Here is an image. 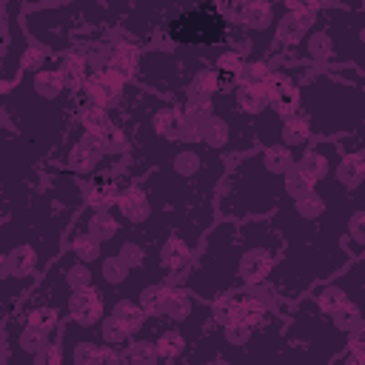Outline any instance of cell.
I'll use <instances>...</instances> for the list:
<instances>
[{
  "instance_id": "cell-1",
  "label": "cell",
  "mask_w": 365,
  "mask_h": 365,
  "mask_svg": "<svg viewBox=\"0 0 365 365\" xmlns=\"http://www.w3.org/2000/svg\"><path fill=\"white\" fill-rule=\"evenodd\" d=\"M165 34L180 48L225 46V40L231 37V20L217 3H197L171 14L165 20Z\"/></svg>"
},
{
  "instance_id": "cell-2",
  "label": "cell",
  "mask_w": 365,
  "mask_h": 365,
  "mask_svg": "<svg viewBox=\"0 0 365 365\" xmlns=\"http://www.w3.org/2000/svg\"><path fill=\"white\" fill-rule=\"evenodd\" d=\"M106 157H108L106 137L103 134H91V131L74 125V134H68L63 148L54 154V163H60L66 168V174H74V177L86 180L94 171H100Z\"/></svg>"
},
{
  "instance_id": "cell-3",
  "label": "cell",
  "mask_w": 365,
  "mask_h": 365,
  "mask_svg": "<svg viewBox=\"0 0 365 365\" xmlns=\"http://www.w3.org/2000/svg\"><path fill=\"white\" fill-rule=\"evenodd\" d=\"M322 17V6L317 11H288L285 3H279V17H277V29H274V48L277 54H291L319 23Z\"/></svg>"
},
{
  "instance_id": "cell-4",
  "label": "cell",
  "mask_w": 365,
  "mask_h": 365,
  "mask_svg": "<svg viewBox=\"0 0 365 365\" xmlns=\"http://www.w3.org/2000/svg\"><path fill=\"white\" fill-rule=\"evenodd\" d=\"M6 11H9V23H6V31H3V94H9L11 83L23 74V57L29 51V37L23 31V26L17 23V11H20V3H6Z\"/></svg>"
},
{
  "instance_id": "cell-5",
  "label": "cell",
  "mask_w": 365,
  "mask_h": 365,
  "mask_svg": "<svg viewBox=\"0 0 365 365\" xmlns=\"http://www.w3.org/2000/svg\"><path fill=\"white\" fill-rule=\"evenodd\" d=\"M128 86H131V83H125L123 77H117L111 68H103V71H94V74L88 77V83H86V88H83V97H86V103H91V106H100V108H106V111H114V108L123 106L125 94L131 91Z\"/></svg>"
},
{
  "instance_id": "cell-6",
  "label": "cell",
  "mask_w": 365,
  "mask_h": 365,
  "mask_svg": "<svg viewBox=\"0 0 365 365\" xmlns=\"http://www.w3.org/2000/svg\"><path fill=\"white\" fill-rule=\"evenodd\" d=\"M339 151H342V148H339V140H319V143H311V148L299 157L297 168L308 177V182L319 185V182H325L328 177H334V168H336V163L342 160Z\"/></svg>"
},
{
  "instance_id": "cell-7",
  "label": "cell",
  "mask_w": 365,
  "mask_h": 365,
  "mask_svg": "<svg viewBox=\"0 0 365 365\" xmlns=\"http://www.w3.org/2000/svg\"><path fill=\"white\" fill-rule=\"evenodd\" d=\"M111 211H114L123 222L134 225L131 231H137V228H145V225L151 222V217H154V202H151L148 188H145L143 182H131V185H125V188L120 191L117 205H114Z\"/></svg>"
},
{
  "instance_id": "cell-8",
  "label": "cell",
  "mask_w": 365,
  "mask_h": 365,
  "mask_svg": "<svg viewBox=\"0 0 365 365\" xmlns=\"http://www.w3.org/2000/svg\"><path fill=\"white\" fill-rule=\"evenodd\" d=\"M43 259L34 242H17L0 257V279H31L43 271Z\"/></svg>"
},
{
  "instance_id": "cell-9",
  "label": "cell",
  "mask_w": 365,
  "mask_h": 365,
  "mask_svg": "<svg viewBox=\"0 0 365 365\" xmlns=\"http://www.w3.org/2000/svg\"><path fill=\"white\" fill-rule=\"evenodd\" d=\"M106 314H108V297L97 285L83 288V291H71L68 305H66V317L71 322L86 325V328H97Z\"/></svg>"
},
{
  "instance_id": "cell-10",
  "label": "cell",
  "mask_w": 365,
  "mask_h": 365,
  "mask_svg": "<svg viewBox=\"0 0 365 365\" xmlns=\"http://www.w3.org/2000/svg\"><path fill=\"white\" fill-rule=\"evenodd\" d=\"M148 131L151 137H160L163 143H185V117L177 103L157 100V108L148 114Z\"/></svg>"
},
{
  "instance_id": "cell-11",
  "label": "cell",
  "mask_w": 365,
  "mask_h": 365,
  "mask_svg": "<svg viewBox=\"0 0 365 365\" xmlns=\"http://www.w3.org/2000/svg\"><path fill=\"white\" fill-rule=\"evenodd\" d=\"M80 185H83V194H86V205L111 211L117 205L120 191H123V177L117 171H94Z\"/></svg>"
},
{
  "instance_id": "cell-12",
  "label": "cell",
  "mask_w": 365,
  "mask_h": 365,
  "mask_svg": "<svg viewBox=\"0 0 365 365\" xmlns=\"http://www.w3.org/2000/svg\"><path fill=\"white\" fill-rule=\"evenodd\" d=\"M288 60H299L302 66H328L334 60V40H331L322 17H319L317 29L288 54Z\"/></svg>"
},
{
  "instance_id": "cell-13",
  "label": "cell",
  "mask_w": 365,
  "mask_h": 365,
  "mask_svg": "<svg viewBox=\"0 0 365 365\" xmlns=\"http://www.w3.org/2000/svg\"><path fill=\"white\" fill-rule=\"evenodd\" d=\"M191 254H194V248L180 234L171 231L160 242V268H163V277H168V279L182 277L191 268Z\"/></svg>"
},
{
  "instance_id": "cell-14",
  "label": "cell",
  "mask_w": 365,
  "mask_h": 365,
  "mask_svg": "<svg viewBox=\"0 0 365 365\" xmlns=\"http://www.w3.org/2000/svg\"><path fill=\"white\" fill-rule=\"evenodd\" d=\"M220 94V77L211 66H200L188 86L182 88V103H197V106H214V97Z\"/></svg>"
},
{
  "instance_id": "cell-15",
  "label": "cell",
  "mask_w": 365,
  "mask_h": 365,
  "mask_svg": "<svg viewBox=\"0 0 365 365\" xmlns=\"http://www.w3.org/2000/svg\"><path fill=\"white\" fill-rule=\"evenodd\" d=\"M140 66H143V51H140L137 43H131V40H120V43H114L108 68H111L117 77H123L125 83H137V77H140Z\"/></svg>"
},
{
  "instance_id": "cell-16",
  "label": "cell",
  "mask_w": 365,
  "mask_h": 365,
  "mask_svg": "<svg viewBox=\"0 0 365 365\" xmlns=\"http://www.w3.org/2000/svg\"><path fill=\"white\" fill-rule=\"evenodd\" d=\"M311 143H314V128H311V120H308L302 111H299V114H294V117H288V120L282 123L279 145L291 148V151L297 154V163H299V157L311 148Z\"/></svg>"
},
{
  "instance_id": "cell-17",
  "label": "cell",
  "mask_w": 365,
  "mask_h": 365,
  "mask_svg": "<svg viewBox=\"0 0 365 365\" xmlns=\"http://www.w3.org/2000/svg\"><path fill=\"white\" fill-rule=\"evenodd\" d=\"M57 71H60V77H63V83H66V91L74 97V94H83V88H86V83H88V77H91V71H88V63H86V57L80 54V51H66V54H60L57 57Z\"/></svg>"
},
{
  "instance_id": "cell-18",
  "label": "cell",
  "mask_w": 365,
  "mask_h": 365,
  "mask_svg": "<svg viewBox=\"0 0 365 365\" xmlns=\"http://www.w3.org/2000/svg\"><path fill=\"white\" fill-rule=\"evenodd\" d=\"M123 362L125 365H171L160 356L157 351V339H154V328L145 325V331L140 336L131 339V345L123 351Z\"/></svg>"
},
{
  "instance_id": "cell-19",
  "label": "cell",
  "mask_w": 365,
  "mask_h": 365,
  "mask_svg": "<svg viewBox=\"0 0 365 365\" xmlns=\"http://www.w3.org/2000/svg\"><path fill=\"white\" fill-rule=\"evenodd\" d=\"M108 314L131 334V336H140L148 325V314L140 308L137 299H128V297H117L114 302H108Z\"/></svg>"
},
{
  "instance_id": "cell-20",
  "label": "cell",
  "mask_w": 365,
  "mask_h": 365,
  "mask_svg": "<svg viewBox=\"0 0 365 365\" xmlns=\"http://www.w3.org/2000/svg\"><path fill=\"white\" fill-rule=\"evenodd\" d=\"M231 100L245 120H257L268 111V88L265 86H237L231 91Z\"/></svg>"
},
{
  "instance_id": "cell-21",
  "label": "cell",
  "mask_w": 365,
  "mask_h": 365,
  "mask_svg": "<svg viewBox=\"0 0 365 365\" xmlns=\"http://www.w3.org/2000/svg\"><path fill=\"white\" fill-rule=\"evenodd\" d=\"M97 279H100V285L106 288V291H111V288H125L128 285V279L134 277V271H131V265L120 257V254H106L100 262H97Z\"/></svg>"
},
{
  "instance_id": "cell-22",
  "label": "cell",
  "mask_w": 365,
  "mask_h": 365,
  "mask_svg": "<svg viewBox=\"0 0 365 365\" xmlns=\"http://www.w3.org/2000/svg\"><path fill=\"white\" fill-rule=\"evenodd\" d=\"M66 245H68V251L80 259V262H86V265H97L103 257H106V245L103 242H97L88 231H77V234H66Z\"/></svg>"
},
{
  "instance_id": "cell-23",
  "label": "cell",
  "mask_w": 365,
  "mask_h": 365,
  "mask_svg": "<svg viewBox=\"0 0 365 365\" xmlns=\"http://www.w3.org/2000/svg\"><path fill=\"white\" fill-rule=\"evenodd\" d=\"M334 180L342 188L356 191L365 182V154H342V160L334 168Z\"/></svg>"
},
{
  "instance_id": "cell-24",
  "label": "cell",
  "mask_w": 365,
  "mask_h": 365,
  "mask_svg": "<svg viewBox=\"0 0 365 365\" xmlns=\"http://www.w3.org/2000/svg\"><path fill=\"white\" fill-rule=\"evenodd\" d=\"M77 125L80 128H86V131H91V134H108L117 123H114V117H111V111H106V108H100V106H91V103H83V106H77Z\"/></svg>"
},
{
  "instance_id": "cell-25",
  "label": "cell",
  "mask_w": 365,
  "mask_h": 365,
  "mask_svg": "<svg viewBox=\"0 0 365 365\" xmlns=\"http://www.w3.org/2000/svg\"><path fill=\"white\" fill-rule=\"evenodd\" d=\"M311 299L317 302V308L325 314V317H331V314H336L339 308H345L351 299H348V294L339 288V285H334L331 279L328 282H322V285H314L311 288Z\"/></svg>"
},
{
  "instance_id": "cell-26",
  "label": "cell",
  "mask_w": 365,
  "mask_h": 365,
  "mask_svg": "<svg viewBox=\"0 0 365 365\" xmlns=\"http://www.w3.org/2000/svg\"><path fill=\"white\" fill-rule=\"evenodd\" d=\"M97 336H100V342L103 345H108V348H117V351H125L128 345H131V334L111 317V314H106L103 319H100V325H97Z\"/></svg>"
},
{
  "instance_id": "cell-27",
  "label": "cell",
  "mask_w": 365,
  "mask_h": 365,
  "mask_svg": "<svg viewBox=\"0 0 365 365\" xmlns=\"http://www.w3.org/2000/svg\"><path fill=\"white\" fill-rule=\"evenodd\" d=\"M165 294H168V282L165 279H154V282H145L140 291H137V302H140V308L148 314V317H157L160 314V308H163V302H165Z\"/></svg>"
},
{
  "instance_id": "cell-28",
  "label": "cell",
  "mask_w": 365,
  "mask_h": 365,
  "mask_svg": "<svg viewBox=\"0 0 365 365\" xmlns=\"http://www.w3.org/2000/svg\"><path fill=\"white\" fill-rule=\"evenodd\" d=\"M311 191H314V182H308V177L297 165L288 168V174L282 177V200L285 202H297V200H305Z\"/></svg>"
},
{
  "instance_id": "cell-29",
  "label": "cell",
  "mask_w": 365,
  "mask_h": 365,
  "mask_svg": "<svg viewBox=\"0 0 365 365\" xmlns=\"http://www.w3.org/2000/svg\"><path fill=\"white\" fill-rule=\"evenodd\" d=\"M271 71H274V63L268 60H245L237 86H268Z\"/></svg>"
},
{
  "instance_id": "cell-30",
  "label": "cell",
  "mask_w": 365,
  "mask_h": 365,
  "mask_svg": "<svg viewBox=\"0 0 365 365\" xmlns=\"http://www.w3.org/2000/svg\"><path fill=\"white\" fill-rule=\"evenodd\" d=\"M328 319H331V325H334L336 331H342V334H351L354 328H359V325L365 322L362 311H359L354 302H348L345 308H339V311H336V314H331Z\"/></svg>"
},
{
  "instance_id": "cell-31",
  "label": "cell",
  "mask_w": 365,
  "mask_h": 365,
  "mask_svg": "<svg viewBox=\"0 0 365 365\" xmlns=\"http://www.w3.org/2000/svg\"><path fill=\"white\" fill-rule=\"evenodd\" d=\"M31 365H63V342H60V336L51 339V342L34 356Z\"/></svg>"
},
{
  "instance_id": "cell-32",
  "label": "cell",
  "mask_w": 365,
  "mask_h": 365,
  "mask_svg": "<svg viewBox=\"0 0 365 365\" xmlns=\"http://www.w3.org/2000/svg\"><path fill=\"white\" fill-rule=\"evenodd\" d=\"M97 365H125V362H123V351L103 345V348H100V359H97Z\"/></svg>"
},
{
  "instance_id": "cell-33",
  "label": "cell",
  "mask_w": 365,
  "mask_h": 365,
  "mask_svg": "<svg viewBox=\"0 0 365 365\" xmlns=\"http://www.w3.org/2000/svg\"><path fill=\"white\" fill-rule=\"evenodd\" d=\"M348 351H356V354H365V322L359 328H354L348 334Z\"/></svg>"
},
{
  "instance_id": "cell-34",
  "label": "cell",
  "mask_w": 365,
  "mask_h": 365,
  "mask_svg": "<svg viewBox=\"0 0 365 365\" xmlns=\"http://www.w3.org/2000/svg\"><path fill=\"white\" fill-rule=\"evenodd\" d=\"M359 83H362V88H365V74H362V77H359Z\"/></svg>"
}]
</instances>
